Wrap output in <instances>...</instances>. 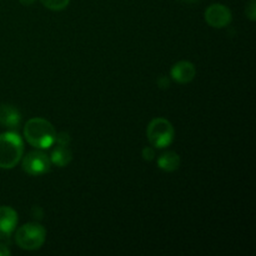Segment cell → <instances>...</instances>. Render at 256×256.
Masks as SVG:
<instances>
[{
	"label": "cell",
	"instance_id": "1",
	"mask_svg": "<svg viewBox=\"0 0 256 256\" xmlns=\"http://www.w3.org/2000/svg\"><path fill=\"white\" fill-rule=\"evenodd\" d=\"M24 136L32 146L39 150L52 146L56 138V132L50 122L42 118H32L28 120L24 126Z\"/></svg>",
	"mask_w": 256,
	"mask_h": 256
},
{
	"label": "cell",
	"instance_id": "2",
	"mask_svg": "<svg viewBox=\"0 0 256 256\" xmlns=\"http://www.w3.org/2000/svg\"><path fill=\"white\" fill-rule=\"evenodd\" d=\"M24 154V142L15 132L0 134V169H12L22 160Z\"/></svg>",
	"mask_w": 256,
	"mask_h": 256
},
{
	"label": "cell",
	"instance_id": "3",
	"mask_svg": "<svg viewBox=\"0 0 256 256\" xmlns=\"http://www.w3.org/2000/svg\"><path fill=\"white\" fill-rule=\"evenodd\" d=\"M46 239V230L38 222H28L15 232V242L22 250L32 252L42 246Z\"/></svg>",
	"mask_w": 256,
	"mask_h": 256
},
{
	"label": "cell",
	"instance_id": "4",
	"mask_svg": "<svg viewBox=\"0 0 256 256\" xmlns=\"http://www.w3.org/2000/svg\"><path fill=\"white\" fill-rule=\"evenodd\" d=\"M174 128L169 120L164 118H156L150 122L146 129V136L152 148L164 149L169 146L174 140Z\"/></svg>",
	"mask_w": 256,
	"mask_h": 256
},
{
	"label": "cell",
	"instance_id": "5",
	"mask_svg": "<svg viewBox=\"0 0 256 256\" xmlns=\"http://www.w3.org/2000/svg\"><path fill=\"white\" fill-rule=\"evenodd\" d=\"M52 168V160L45 152L40 150L28 152L22 159V169L32 176L46 174Z\"/></svg>",
	"mask_w": 256,
	"mask_h": 256
},
{
	"label": "cell",
	"instance_id": "6",
	"mask_svg": "<svg viewBox=\"0 0 256 256\" xmlns=\"http://www.w3.org/2000/svg\"><path fill=\"white\" fill-rule=\"evenodd\" d=\"M205 20L210 26L222 29L232 22V15L226 5L212 4L205 10Z\"/></svg>",
	"mask_w": 256,
	"mask_h": 256
},
{
	"label": "cell",
	"instance_id": "7",
	"mask_svg": "<svg viewBox=\"0 0 256 256\" xmlns=\"http://www.w3.org/2000/svg\"><path fill=\"white\" fill-rule=\"evenodd\" d=\"M18 225V212L10 206H0V240L12 236Z\"/></svg>",
	"mask_w": 256,
	"mask_h": 256
},
{
	"label": "cell",
	"instance_id": "8",
	"mask_svg": "<svg viewBox=\"0 0 256 256\" xmlns=\"http://www.w3.org/2000/svg\"><path fill=\"white\" fill-rule=\"evenodd\" d=\"M195 75H196V68L190 62L182 60V62H176L172 68V80L179 82V84H188V82H192Z\"/></svg>",
	"mask_w": 256,
	"mask_h": 256
},
{
	"label": "cell",
	"instance_id": "9",
	"mask_svg": "<svg viewBox=\"0 0 256 256\" xmlns=\"http://www.w3.org/2000/svg\"><path fill=\"white\" fill-rule=\"evenodd\" d=\"M22 114L15 106L9 104L0 105V125L9 129H15L20 125Z\"/></svg>",
	"mask_w": 256,
	"mask_h": 256
},
{
	"label": "cell",
	"instance_id": "10",
	"mask_svg": "<svg viewBox=\"0 0 256 256\" xmlns=\"http://www.w3.org/2000/svg\"><path fill=\"white\" fill-rule=\"evenodd\" d=\"M72 159V150L68 148V145H60L58 144V146L52 150V156H50V160H52V164H55L59 168H64L66 165L70 164Z\"/></svg>",
	"mask_w": 256,
	"mask_h": 256
},
{
	"label": "cell",
	"instance_id": "11",
	"mask_svg": "<svg viewBox=\"0 0 256 256\" xmlns=\"http://www.w3.org/2000/svg\"><path fill=\"white\" fill-rule=\"evenodd\" d=\"M180 156L174 152H166L162 154L158 159V166L166 172H172L179 169L180 166Z\"/></svg>",
	"mask_w": 256,
	"mask_h": 256
},
{
	"label": "cell",
	"instance_id": "12",
	"mask_svg": "<svg viewBox=\"0 0 256 256\" xmlns=\"http://www.w3.org/2000/svg\"><path fill=\"white\" fill-rule=\"evenodd\" d=\"M40 2L48 9L60 12V10H64L69 5L70 0H40Z\"/></svg>",
	"mask_w": 256,
	"mask_h": 256
},
{
	"label": "cell",
	"instance_id": "13",
	"mask_svg": "<svg viewBox=\"0 0 256 256\" xmlns=\"http://www.w3.org/2000/svg\"><path fill=\"white\" fill-rule=\"evenodd\" d=\"M245 14L249 18L252 22L256 20V2L255 0H250L246 5V9H245Z\"/></svg>",
	"mask_w": 256,
	"mask_h": 256
},
{
	"label": "cell",
	"instance_id": "14",
	"mask_svg": "<svg viewBox=\"0 0 256 256\" xmlns=\"http://www.w3.org/2000/svg\"><path fill=\"white\" fill-rule=\"evenodd\" d=\"M55 142L60 145H69V142H70L69 134H66V132H60V134H56Z\"/></svg>",
	"mask_w": 256,
	"mask_h": 256
},
{
	"label": "cell",
	"instance_id": "15",
	"mask_svg": "<svg viewBox=\"0 0 256 256\" xmlns=\"http://www.w3.org/2000/svg\"><path fill=\"white\" fill-rule=\"evenodd\" d=\"M154 156H155L154 148L146 146L142 149V158H144L145 160H148V162H152V160L154 159Z\"/></svg>",
	"mask_w": 256,
	"mask_h": 256
},
{
	"label": "cell",
	"instance_id": "16",
	"mask_svg": "<svg viewBox=\"0 0 256 256\" xmlns=\"http://www.w3.org/2000/svg\"><path fill=\"white\" fill-rule=\"evenodd\" d=\"M158 85H159L162 89H168L170 86V80L166 76H160L158 80Z\"/></svg>",
	"mask_w": 256,
	"mask_h": 256
},
{
	"label": "cell",
	"instance_id": "17",
	"mask_svg": "<svg viewBox=\"0 0 256 256\" xmlns=\"http://www.w3.org/2000/svg\"><path fill=\"white\" fill-rule=\"evenodd\" d=\"M12 254V252L9 250V248L4 244H0V256H9Z\"/></svg>",
	"mask_w": 256,
	"mask_h": 256
},
{
	"label": "cell",
	"instance_id": "18",
	"mask_svg": "<svg viewBox=\"0 0 256 256\" xmlns=\"http://www.w3.org/2000/svg\"><path fill=\"white\" fill-rule=\"evenodd\" d=\"M20 4H22L24 6H29V5H32L34 4L35 0H19Z\"/></svg>",
	"mask_w": 256,
	"mask_h": 256
},
{
	"label": "cell",
	"instance_id": "19",
	"mask_svg": "<svg viewBox=\"0 0 256 256\" xmlns=\"http://www.w3.org/2000/svg\"><path fill=\"white\" fill-rule=\"evenodd\" d=\"M182 2H188V4H192V2H199V0H182Z\"/></svg>",
	"mask_w": 256,
	"mask_h": 256
}]
</instances>
